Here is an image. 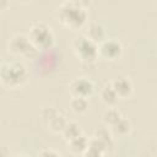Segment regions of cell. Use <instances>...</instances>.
Wrapping results in <instances>:
<instances>
[{"label":"cell","instance_id":"6da1fadb","mask_svg":"<svg viewBox=\"0 0 157 157\" xmlns=\"http://www.w3.org/2000/svg\"><path fill=\"white\" fill-rule=\"evenodd\" d=\"M56 18L58 21L72 29H80L82 28L87 22V11L86 7L78 4L76 0H66L64 1L58 9H56Z\"/></svg>","mask_w":157,"mask_h":157},{"label":"cell","instance_id":"30bf717a","mask_svg":"<svg viewBox=\"0 0 157 157\" xmlns=\"http://www.w3.org/2000/svg\"><path fill=\"white\" fill-rule=\"evenodd\" d=\"M105 151H107L105 145L101 140H98L97 137L93 136L91 140H88V145H87V148L83 155L91 156V157H99V156L105 155Z\"/></svg>","mask_w":157,"mask_h":157},{"label":"cell","instance_id":"3957f363","mask_svg":"<svg viewBox=\"0 0 157 157\" xmlns=\"http://www.w3.org/2000/svg\"><path fill=\"white\" fill-rule=\"evenodd\" d=\"M9 52L12 53L13 55L27 58V59H33L38 55L39 49L33 44V42L29 39L27 34L23 33H16L11 37L7 44Z\"/></svg>","mask_w":157,"mask_h":157},{"label":"cell","instance_id":"44dd1931","mask_svg":"<svg viewBox=\"0 0 157 157\" xmlns=\"http://www.w3.org/2000/svg\"><path fill=\"white\" fill-rule=\"evenodd\" d=\"M9 155H10L9 148H7V147H5V146H2V145H0V157L9 156Z\"/></svg>","mask_w":157,"mask_h":157},{"label":"cell","instance_id":"7402d4cb","mask_svg":"<svg viewBox=\"0 0 157 157\" xmlns=\"http://www.w3.org/2000/svg\"><path fill=\"white\" fill-rule=\"evenodd\" d=\"M9 6V0H0V11L5 10Z\"/></svg>","mask_w":157,"mask_h":157},{"label":"cell","instance_id":"5bb4252c","mask_svg":"<svg viewBox=\"0 0 157 157\" xmlns=\"http://www.w3.org/2000/svg\"><path fill=\"white\" fill-rule=\"evenodd\" d=\"M66 123H67V119L61 114V113H56L53 118H50L45 124H47V126L49 128V130H52L53 132H56V134H61V131H63V129L65 128V125H66Z\"/></svg>","mask_w":157,"mask_h":157},{"label":"cell","instance_id":"ba28073f","mask_svg":"<svg viewBox=\"0 0 157 157\" xmlns=\"http://www.w3.org/2000/svg\"><path fill=\"white\" fill-rule=\"evenodd\" d=\"M110 83H112V86H113V88L117 92L119 98H128L131 96L134 87H132L131 80L128 76L120 75V76L115 77Z\"/></svg>","mask_w":157,"mask_h":157},{"label":"cell","instance_id":"ffe728a7","mask_svg":"<svg viewBox=\"0 0 157 157\" xmlns=\"http://www.w3.org/2000/svg\"><path fill=\"white\" fill-rule=\"evenodd\" d=\"M40 156H61L60 152L58 151H54V150H43L39 152Z\"/></svg>","mask_w":157,"mask_h":157},{"label":"cell","instance_id":"603a6c76","mask_svg":"<svg viewBox=\"0 0 157 157\" xmlns=\"http://www.w3.org/2000/svg\"><path fill=\"white\" fill-rule=\"evenodd\" d=\"M18 1H23V2H26V1H29V0H18Z\"/></svg>","mask_w":157,"mask_h":157},{"label":"cell","instance_id":"2e32d148","mask_svg":"<svg viewBox=\"0 0 157 157\" xmlns=\"http://www.w3.org/2000/svg\"><path fill=\"white\" fill-rule=\"evenodd\" d=\"M70 107H71V110L74 113H76V114H83L88 109V101L85 97L72 96V98L70 99Z\"/></svg>","mask_w":157,"mask_h":157},{"label":"cell","instance_id":"8fae6325","mask_svg":"<svg viewBox=\"0 0 157 157\" xmlns=\"http://www.w3.org/2000/svg\"><path fill=\"white\" fill-rule=\"evenodd\" d=\"M99 94H101L102 102L105 103L107 105H114V104L118 102V99H119V97H118L117 92L114 91V88H113V86H112L110 82H109V83H105V85L102 87Z\"/></svg>","mask_w":157,"mask_h":157},{"label":"cell","instance_id":"8992f818","mask_svg":"<svg viewBox=\"0 0 157 157\" xmlns=\"http://www.w3.org/2000/svg\"><path fill=\"white\" fill-rule=\"evenodd\" d=\"M123 54V45L117 39H104L98 44V56H102L105 60L114 61L119 59Z\"/></svg>","mask_w":157,"mask_h":157},{"label":"cell","instance_id":"e0dca14e","mask_svg":"<svg viewBox=\"0 0 157 157\" xmlns=\"http://www.w3.org/2000/svg\"><path fill=\"white\" fill-rule=\"evenodd\" d=\"M94 137H97L98 140H101L105 145L107 150L108 148H113V146H114L113 135H112V131H109L107 128H98L94 131Z\"/></svg>","mask_w":157,"mask_h":157},{"label":"cell","instance_id":"7a4b0ae2","mask_svg":"<svg viewBox=\"0 0 157 157\" xmlns=\"http://www.w3.org/2000/svg\"><path fill=\"white\" fill-rule=\"evenodd\" d=\"M28 80V70L21 61L0 63V83L6 88H20Z\"/></svg>","mask_w":157,"mask_h":157},{"label":"cell","instance_id":"d6986e66","mask_svg":"<svg viewBox=\"0 0 157 157\" xmlns=\"http://www.w3.org/2000/svg\"><path fill=\"white\" fill-rule=\"evenodd\" d=\"M58 113V110L54 108V107H44L43 109H42V118H43V120L47 123L50 118H53L55 114Z\"/></svg>","mask_w":157,"mask_h":157},{"label":"cell","instance_id":"7c38bea8","mask_svg":"<svg viewBox=\"0 0 157 157\" xmlns=\"http://www.w3.org/2000/svg\"><path fill=\"white\" fill-rule=\"evenodd\" d=\"M67 145L72 153H85L87 145H88V139L83 134H81V135L71 139L70 141H67Z\"/></svg>","mask_w":157,"mask_h":157},{"label":"cell","instance_id":"52a82bcc","mask_svg":"<svg viewBox=\"0 0 157 157\" xmlns=\"http://www.w3.org/2000/svg\"><path fill=\"white\" fill-rule=\"evenodd\" d=\"M69 91L72 96L88 98L94 92V83L87 77H76L70 82Z\"/></svg>","mask_w":157,"mask_h":157},{"label":"cell","instance_id":"9a60e30c","mask_svg":"<svg viewBox=\"0 0 157 157\" xmlns=\"http://www.w3.org/2000/svg\"><path fill=\"white\" fill-rule=\"evenodd\" d=\"M81 134H82V130H81V126L78 125V123H76V121H69V120H67L65 128L61 131V135H63V137H64V140L66 142L70 141L71 139L78 136V135H81Z\"/></svg>","mask_w":157,"mask_h":157},{"label":"cell","instance_id":"5b68a950","mask_svg":"<svg viewBox=\"0 0 157 157\" xmlns=\"http://www.w3.org/2000/svg\"><path fill=\"white\" fill-rule=\"evenodd\" d=\"M72 50L83 64H93L98 59V44L86 36H80L72 42Z\"/></svg>","mask_w":157,"mask_h":157},{"label":"cell","instance_id":"4fadbf2b","mask_svg":"<svg viewBox=\"0 0 157 157\" xmlns=\"http://www.w3.org/2000/svg\"><path fill=\"white\" fill-rule=\"evenodd\" d=\"M110 131H112V134H114L117 136L124 137L131 131V123L126 118L121 117L115 124H113L110 126Z\"/></svg>","mask_w":157,"mask_h":157},{"label":"cell","instance_id":"9c48e42d","mask_svg":"<svg viewBox=\"0 0 157 157\" xmlns=\"http://www.w3.org/2000/svg\"><path fill=\"white\" fill-rule=\"evenodd\" d=\"M87 38H90L91 40H93L94 43L99 44L101 42H103L107 37H105V29L104 27L98 23V22H92L87 26L86 28V34Z\"/></svg>","mask_w":157,"mask_h":157},{"label":"cell","instance_id":"ac0fdd59","mask_svg":"<svg viewBox=\"0 0 157 157\" xmlns=\"http://www.w3.org/2000/svg\"><path fill=\"white\" fill-rule=\"evenodd\" d=\"M121 117H123L121 113H120L117 108H113V107L108 108V109L103 113V115H102L103 123H104L105 125H108V126H112L113 124H115Z\"/></svg>","mask_w":157,"mask_h":157},{"label":"cell","instance_id":"277c9868","mask_svg":"<svg viewBox=\"0 0 157 157\" xmlns=\"http://www.w3.org/2000/svg\"><path fill=\"white\" fill-rule=\"evenodd\" d=\"M28 37L38 49H49L53 47L55 42L52 27L48 26L45 22L40 21L32 23Z\"/></svg>","mask_w":157,"mask_h":157}]
</instances>
